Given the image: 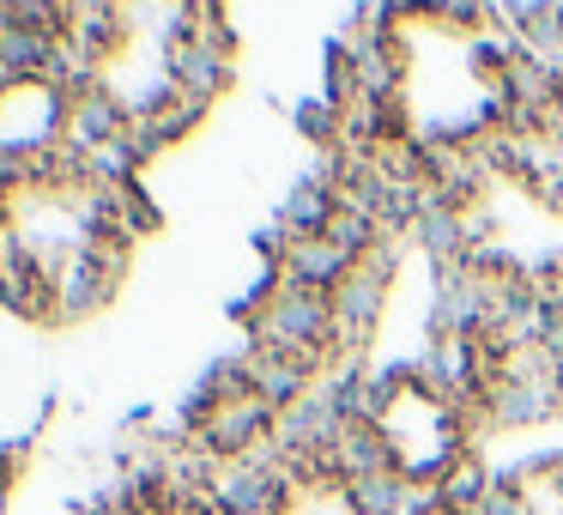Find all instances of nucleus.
<instances>
[{"label": "nucleus", "instance_id": "3", "mask_svg": "<svg viewBox=\"0 0 563 515\" xmlns=\"http://www.w3.org/2000/svg\"><path fill=\"white\" fill-rule=\"evenodd\" d=\"M86 86L62 62L0 67V183L79 158Z\"/></svg>", "mask_w": 563, "mask_h": 515}, {"label": "nucleus", "instance_id": "6", "mask_svg": "<svg viewBox=\"0 0 563 515\" xmlns=\"http://www.w3.org/2000/svg\"><path fill=\"white\" fill-rule=\"evenodd\" d=\"M558 122H563V74H558Z\"/></svg>", "mask_w": 563, "mask_h": 515}, {"label": "nucleus", "instance_id": "4", "mask_svg": "<svg viewBox=\"0 0 563 515\" xmlns=\"http://www.w3.org/2000/svg\"><path fill=\"white\" fill-rule=\"evenodd\" d=\"M406 515H485V509L473 497H461V491H437V497H418Z\"/></svg>", "mask_w": 563, "mask_h": 515}, {"label": "nucleus", "instance_id": "5", "mask_svg": "<svg viewBox=\"0 0 563 515\" xmlns=\"http://www.w3.org/2000/svg\"><path fill=\"white\" fill-rule=\"evenodd\" d=\"M0 515H13V454L0 449Z\"/></svg>", "mask_w": 563, "mask_h": 515}, {"label": "nucleus", "instance_id": "1", "mask_svg": "<svg viewBox=\"0 0 563 515\" xmlns=\"http://www.w3.org/2000/svg\"><path fill=\"white\" fill-rule=\"evenodd\" d=\"M122 200L91 158L0 183V292L31 316H79L122 273Z\"/></svg>", "mask_w": 563, "mask_h": 515}, {"label": "nucleus", "instance_id": "2", "mask_svg": "<svg viewBox=\"0 0 563 515\" xmlns=\"http://www.w3.org/2000/svg\"><path fill=\"white\" fill-rule=\"evenodd\" d=\"M364 430H369V449H376L382 473L412 491V503L449 491V479L466 461L461 394L449 382L424 376V370H400V376L382 382L364 413Z\"/></svg>", "mask_w": 563, "mask_h": 515}]
</instances>
